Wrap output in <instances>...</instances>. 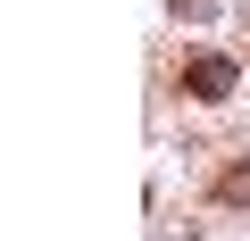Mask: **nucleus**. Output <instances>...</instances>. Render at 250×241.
<instances>
[{"instance_id": "nucleus-1", "label": "nucleus", "mask_w": 250, "mask_h": 241, "mask_svg": "<svg viewBox=\"0 0 250 241\" xmlns=\"http://www.w3.org/2000/svg\"><path fill=\"white\" fill-rule=\"evenodd\" d=\"M184 92H192V100H225V92H233V58H192V67H184Z\"/></svg>"}, {"instance_id": "nucleus-2", "label": "nucleus", "mask_w": 250, "mask_h": 241, "mask_svg": "<svg viewBox=\"0 0 250 241\" xmlns=\"http://www.w3.org/2000/svg\"><path fill=\"white\" fill-rule=\"evenodd\" d=\"M225 200H250V167H242V175H225Z\"/></svg>"}, {"instance_id": "nucleus-3", "label": "nucleus", "mask_w": 250, "mask_h": 241, "mask_svg": "<svg viewBox=\"0 0 250 241\" xmlns=\"http://www.w3.org/2000/svg\"><path fill=\"white\" fill-rule=\"evenodd\" d=\"M175 17H208V0H175Z\"/></svg>"}]
</instances>
